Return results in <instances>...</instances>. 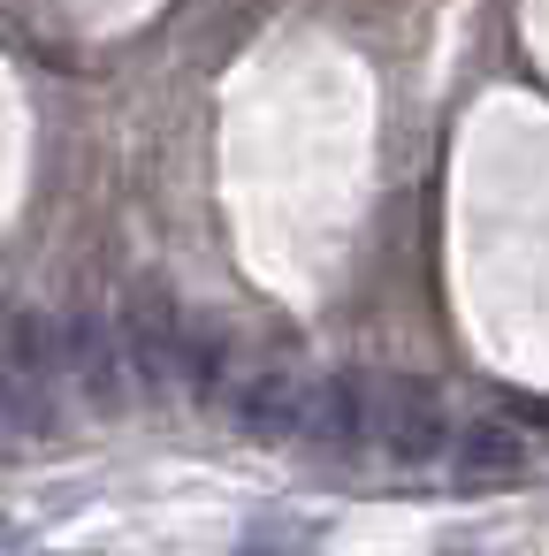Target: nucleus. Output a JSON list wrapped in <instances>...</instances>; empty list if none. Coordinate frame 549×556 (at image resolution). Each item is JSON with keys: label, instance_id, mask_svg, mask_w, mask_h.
<instances>
[{"label": "nucleus", "instance_id": "nucleus-1", "mask_svg": "<svg viewBox=\"0 0 549 556\" xmlns=\"http://www.w3.org/2000/svg\"><path fill=\"white\" fill-rule=\"evenodd\" d=\"M442 442H450V427H442V396L427 381H359V450L420 465Z\"/></svg>", "mask_w": 549, "mask_h": 556}, {"label": "nucleus", "instance_id": "nucleus-2", "mask_svg": "<svg viewBox=\"0 0 549 556\" xmlns=\"http://www.w3.org/2000/svg\"><path fill=\"white\" fill-rule=\"evenodd\" d=\"M62 366H70V389H77L92 412H115V404H123V389L138 381L123 328H108L100 313H85V320H70V328H62Z\"/></svg>", "mask_w": 549, "mask_h": 556}, {"label": "nucleus", "instance_id": "nucleus-3", "mask_svg": "<svg viewBox=\"0 0 549 556\" xmlns=\"http://www.w3.org/2000/svg\"><path fill=\"white\" fill-rule=\"evenodd\" d=\"M534 457H526V434H511L503 419H481L458 434V480L465 488H496V480H519Z\"/></svg>", "mask_w": 549, "mask_h": 556}, {"label": "nucleus", "instance_id": "nucleus-4", "mask_svg": "<svg viewBox=\"0 0 549 556\" xmlns=\"http://www.w3.org/2000/svg\"><path fill=\"white\" fill-rule=\"evenodd\" d=\"M39 450V434H32V419L9 404V396H0V465H16V457H32Z\"/></svg>", "mask_w": 549, "mask_h": 556}, {"label": "nucleus", "instance_id": "nucleus-5", "mask_svg": "<svg viewBox=\"0 0 549 556\" xmlns=\"http://www.w3.org/2000/svg\"><path fill=\"white\" fill-rule=\"evenodd\" d=\"M435 556H481V548H435Z\"/></svg>", "mask_w": 549, "mask_h": 556}]
</instances>
